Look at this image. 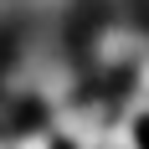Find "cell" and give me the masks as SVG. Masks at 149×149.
<instances>
[{"label": "cell", "mask_w": 149, "mask_h": 149, "mask_svg": "<svg viewBox=\"0 0 149 149\" xmlns=\"http://www.w3.org/2000/svg\"><path fill=\"white\" fill-rule=\"evenodd\" d=\"M10 149H67V144L57 139V129L46 118H21L10 129Z\"/></svg>", "instance_id": "obj_1"}, {"label": "cell", "mask_w": 149, "mask_h": 149, "mask_svg": "<svg viewBox=\"0 0 149 149\" xmlns=\"http://www.w3.org/2000/svg\"><path fill=\"white\" fill-rule=\"evenodd\" d=\"M0 149H10V129H0Z\"/></svg>", "instance_id": "obj_2"}]
</instances>
